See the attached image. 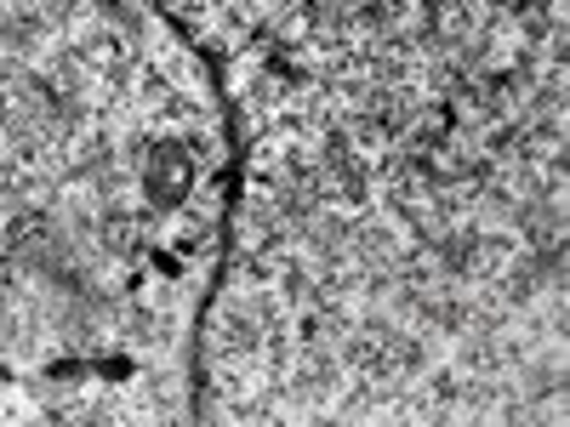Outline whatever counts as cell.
Here are the masks:
<instances>
[{"mask_svg":"<svg viewBox=\"0 0 570 427\" xmlns=\"http://www.w3.org/2000/svg\"><path fill=\"white\" fill-rule=\"evenodd\" d=\"M195 177H200V160L188 155V142L177 131H160L149 142V155H142L137 166V182H142V200H149V211H177L188 195H195Z\"/></svg>","mask_w":570,"mask_h":427,"instance_id":"6da1fadb","label":"cell"}]
</instances>
